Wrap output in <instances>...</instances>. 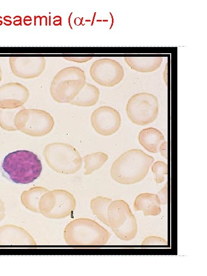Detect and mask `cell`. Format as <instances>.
I'll return each mask as SVG.
<instances>
[{
  "instance_id": "obj_1",
  "label": "cell",
  "mask_w": 207,
  "mask_h": 276,
  "mask_svg": "<svg viewBox=\"0 0 207 276\" xmlns=\"http://www.w3.org/2000/svg\"><path fill=\"white\" fill-rule=\"evenodd\" d=\"M154 158L143 150L132 149L121 154L110 170L111 178L122 185H131L142 180L147 175Z\"/></svg>"
},
{
  "instance_id": "obj_2",
  "label": "cell",
  "mask_w": 207,
  "mask_h": 276,
  "mask_svg": "<svg viewBox=\"0 0 207 276\" xmlns=\"http://www.w3.org/2000/svg\"><path fill=\"white\" fill-rule=\"evenodd\" d=\"M3 171L16 183L32 182L41 174L42 164L37 155L27 150H18L8 153L4 158Z\"/></svg>"
},
{
  "instance_id": "obj_3",
  "label": "cell",
  "mask_w": 207,
  "mask_h": 276,
  "mask_svg": "<svg viewBox=\"0 0 207 276\" xmlns=\"http://www.w3.org/2000/svg\"><path fill=\"white\" fill-rule=\"evenodd\" d=\"M84 71L78 66H68L59 71L50 87L52 99L59 103H70L86 83Z\"/></svg>"
},
{
  "instance_id": "obj_4",
  "label": "cell",
  "mask_w": 207,
  "mask_h": 276,
  "mask_svg": "<svg viewBox=\"0 0 207 276\" xmlns=\"http://www.w3.org/2000/svg\"><path fill=\"white\" fill-rule=\"evenodd\" d=\"M43 155L48 166L60 174L75 173L82 166V159L79 151L67 143L48 144L44 148Z\"/></svg>"
},
{
  "instance_id": "obj_5",
  "label": "cell",
  "mask_w": 207,
  "mask_h": 276,
  "mask_svg": "<svg viewBox=\"0 0 207 276\" xmlns=\"http://www.w3.org/2000/svg\"><path fill=\"white\" fill-rule=\"evenodd\" d=\"M107 218L109 226L118 238L124 241L135 238L137 232L136 220L126 201H112L108 208Z\"/></svg>"
},
{
  "instance_id": "obj_6",
  "label": "cell",
  "mask_w": 207,
  "mask_h": 276,
  "mask_svg": "<svg viewBox=\"0 0 207 276\" xmlns=\"http://www.w3.org/2000/svg\"><path fill=\"white\" fill-rule=\"evenodd\" d=\"M17 130L33 137L49 134L54 126V120L48 112L39 109L22 108L16 114L14 119Z\"/></svg>"
},
{
  "instance_id": "obj_7",
  "label": "cell",
  "mask_w": 207,
  "mask_h": 276,
  "mask_svg": "<svg viewBox=\"0 0 207 276\" xmlns=\"http://www.w3.org/2000/svg\"><path fill=\"white\" fill-rule=\"evenodd\" d=\"M79 219L73 221L65 229V235H70V243L74 240L73 245H102L107 242L110 234L97 222L89 219Z\"/></svg>"
},
{
  "instance_id": "obj_8",
  "label": "cell",
  "mask_w": 207,
  "mask_h": 276,
  "mask_svg": "<svg viewBox=\"0 0 207 276\" xmlns=\"http://www.w3.org/2000/svg\"><path fill=\"white\" fill-rule=\"evenodd\" d=\"M159 103L152 94L140 93L132 95L128 100L126 111L133 123L144 126L153 123L157 118Z\"/></svg>"
},
{
  "instance_id": "obj_9",
  "label": "cell",
  "mask_w": 207,
  "mask_h": 276,
  "mask_svg": "<svg viewBox=\"0 0 207 276\" xmlns=\"http://www.w3.org/2000/svg\"><path fill=\"white\" fill-rule=\"evenodd\" d=\"M92 79L105 87H113L119 84L124 76V68L117 61L108 58L95 60L89 68Z\"/></svg>"
},
{
  "instance_id": "obj_10",
  "label": "cell",
  "mask_w": 207,
  "mask_h": 276,
  "mask_svg": "<svg viewBox=\"0 0 207 276\" xmlns=\"http://www.w3.org/2000/svg\"><path fill=\"white\" fill-rule=\"evenodd\" d=\"M90 122L97 133L103 136H108L118 131L121 124V117L115 108L109 106H102L92 112Z\"/></svg>"
},
{
  "instance_id": "obj_11",
  "label": "cell",
  "mask_w": 207,
  "mask_h": 276,
  "mask_svg": "<svg viewBox=\"0 0 207 276\" xmlns=\"http://www.w3.org/2000/svg\"><path fill=\"white\" fill-rule=\"evenodd\" d=\"M12 74L22 79H32L44 71L46 60L42 56H11L9 58Z\"/></svg>"
},
{
  "instance_id": "obj_12",
  "label": "cell",
  "mask_w": 207,
  "mask_h": 276,
  "mask_svg": "<svg viewBox=\"0 0 207 276\" xmlns=\"http://www.w3.org/2000/svg\"><path fill=\"white\" fill-rule=\"evenodd\" d=\"M30 96L27 87L18 82H9L0 86V108H19L28 101Z\"/></svg>"
},
{
  "instance_id": "obj_13",
  "label": "cell",
  "mask_w": 207,
  "mask_h": 276,
  "mask_svg": "<svg viewBox=\"0 0 207 276\" xmlns=\"http://www.w3.org/2000/svg\"><path fill=\"white\" fill-rule=\"evenodd\" d=\"M160 205V201L156 194L143 193L136 197L133 208L135 211H142L145 216H157L161 213Z\"/></svg>"
},
{
  "instance_id": "obj_14",
  "label": "cell",
  "mask_w": 207,
  "mask_h": 276,
  "mask_svg": "<svg viewBox=\"0 0 207 276\" xmlns=\"http://www.w3.org/2000/svg\"><path fill=\"white\" fill-rule=\"evenodd\" d=\"M160 56H127L124 57L127 64L133 70L140 73H150L157 70L162 64Z\"/></svg>"
},
{
  "instance_id": "obj_15",
  "label": "cell",
  "mask_w": 207,
  "mask_h": 276,
  "mask_svg": "<svg viewBox=\"0 0 207 276\" xmlns=\"http://www.w3.org/2000/svg\"><path fill=\"white\" fill-rule=\"evenodd\" d=\"M164 136L157 129L149 127L142 129L138 135L140 144L148 151L156 153L160 144L164 141Z\"/></svg>"
},
{
  "instance_id": "obj_16",
  "label": "cell",
  "mask_w": 207,
  "mask_h": 276,
  "mask_svg": "<svg viewBox=\"0 0 207 276\" xmlns=\"http://www.w3.org/2000/svg\"><path fill=\"white\" fill-rule=\"evenodd\" d=\"M99 96V88L92 84L86 82L79 93L70 104L81 107L92 106L98 102Z\"/></svg>"
},
{
  "instance_id": "obj_17",
  "label": "cell",
  "mask_w": 207,
  "mask_h": 276,
  "mask_svg": "<svg viewBox=\"0 0 207 276\" xmlns=\"http://www.w3.org/2000/svg\"><path fill=\"white\" fill-rule=\"evenodd\" d=\"M84 164V174L89 175L100 168L108 158V155L103 152L88 154L83 157Z\"/></svg>"
},
{
  "instance_id": "obj_18",
  "label": "cell",
  "mask_w": 207,
  "mask_h": 276,
  "mask_svg": "<svg viewBox=\"0 0 207 276\" xmlns=\"http://www.w3.org/2000/svg\"><path fill=\"white\" fill-rule=\"evenodd\" d=\"M112 199L107 197L98 196L92 199L90 207L94 214L105 224L109 226L107 218V210Z\"/></svg>"
},
{
  "instance_id": "obj_19",
  "label": "cell",
  "mask_w": 207,
  "mask_h": 276,
  "mask_svg": "<svg viewBox=\"0 0 207 276\" xmlns=\"http://www.w3.org/2000/svg\"><path fill=\"white\" fill-rule=\"evenodd\" d=\"M20 108L13 109L0 108V126L5 130L14 131L17 130L16 128L14 119L17 112Z\"/></svg>"
},
{
  "instance_id": "obj_20",
  "label": "cell",
  "mask_w": 207,
  "mask_h": 276,
  "mask_svg": "<svg viewBox=\"0 0 207 276\" xmlns=\"http://www.w3.org/2000/svg\"><path fill=\"white\" fill-rule=\"evenodd\" d=\"M49 191L41 187H35L22 192L21 201L24 204L38 203L41 197Z\"/></svg>"
},
{
  "instance_id": "obj_21",
  "label": "cell",
  "mask_w": 207,
  "mask_h": 276,
  "mask_svg": "<svg viewBox=\"0 0 207 276\" xmlns=\"http://www.w3.org/2000/svg\"><path fill=\"white\" fill-rule=\"evenodd\" d=\"M151 171L154 174L155 182L161 183L164 181L165 175L168 174V165L163 161H156L152 164Z\"/></svg>"
},
{
  "instance_id": "obj_22",
  "label": "cell",
  "mask_w": 207,
  "mask_h": 276,
  "mask_svg": "<svg viewBox=\"0 0 207 276\" xmlns=\"http://www.w3.org/2000/svg\"><path fill=\"white\" fill-rule=\"evenodd\" d=\"M141 244L142 245H167L168 242L162 237L150 236L146 237Z\"/></svg>"
},
{
  "instance_id": "obj_23",
  "label": "cell",
  "mask_w": 207,
  "mask_h": 276,
  "mask_svg": "<svg viewBox=\"0 0 207 276\" xmlns=\"http://www.w3.org/2000/svg\"><path fill=\"white\" fill-rule=\"evenodd\" d=\"M159 201L160 204L166 205L168 203V182H167L164 187L161 189L156 194Z\"/></svg>"
},
{
  "instance_id": "obj_24",
  "label": "cell",
  "mask_w": 207,
  "mask_h": 276,
  "mask_svg": "<svg viewBox=\"0 0 207 276\" xmlns=\"http://www.w3.org/2000/svg\"><path fill=\"white\" fill-rule=\"evenodd\" d=\"M64 59L73 62H76L78 63H84L91 60L92 57H63Z\"/></svg>"
},
{
  "instance_id": "obj_25",
  "label": "cell",
  "mask_w": 207,
  "mask_h": 276,
  "mask_svg": "<svg viewBox=\"0 0 207 276\" xmlns=\"http://www.w3.org/2000/svg\"><path fill=\"white\" fill-rule=\"evenodd\" d=\"M159 151L161 155L166 159H168V143L166 141L162 143L159 146Z\"/></svg>"
},
{
  "instance_id": "obj_26",
  "label": "cell",
  "mask_w": 207,
  "mask_h": 276,
  "mask_svg": "<svg viewBox=\"0 0 207 276\" xmlns=\"http://www.w3.org/2000/svg\"><path fill=\"white\" fill-rule=\"evenodd\" d=\"M4 211L5 208L4 203L0 199V221H1L5 217Z\"/></svg>"
},
{
  "instance_id": "obj_27",
  "label": "cell",
  "mask_w": 207,
  "mask_h": 276,
  "mask_svg": "<svg viewBox=\"0 0 207 276\" xmlns=\"http://www.w3.org/2000/svg\"><path fill=\"white\" fill-rule=\"evenodd\" d=\"M2 74H3L2 70L0 65V82H1L2 79Z\"/></svg>"
}]
</instances>
